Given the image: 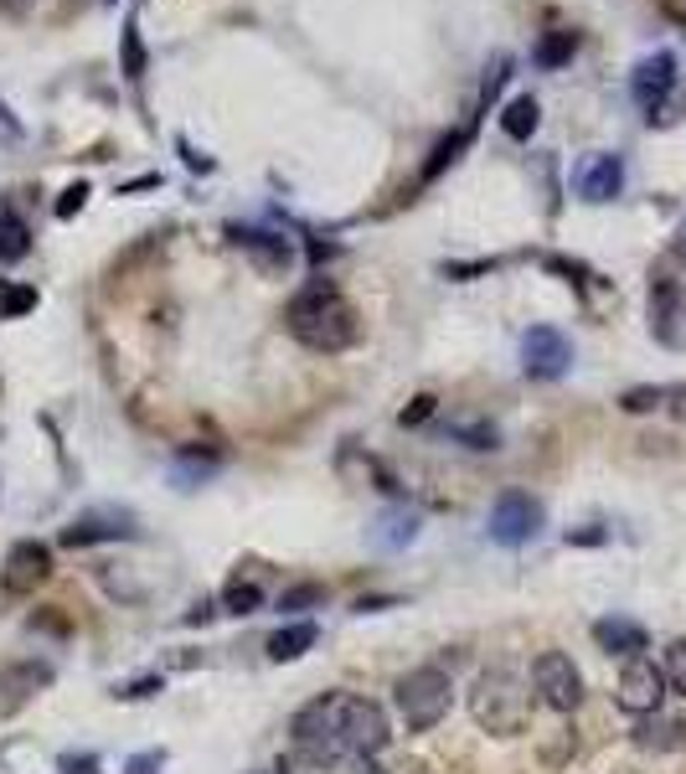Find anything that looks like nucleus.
Instances as JSON below:
<instances>
[{"mask_svg": "<svg viewBox=\"0 0 686 774\" xmlns=\"http://www.w3.org/2000/svg\"><path fill=\"white\" fill-rule=\"evenodd\" d=\"M285 325L289 336L310 346V352H346L356 336H362V325H356V310L346 305V295L331 285V279H316V285H305L285 310Z\"/></svg>", "mask_w": 686, "mask_h": 774, "instance_id": "1", "label": "nucleus"}, {"mask_svg": "<svg viewBox=\"0 0 686 774\" xmlns=\"http://www.w3.org/2000/svg\"><path fill=\"white\" fill-rule=\"evenodd\" d=\"M469 712H475V723L486 728V733L517 739L521 728H527V718H532V692H527V682L511 666H490L469 687Z\"/></svg>", "mask_w": 686, "mask_h": 774, "instance_id": "2", "label": "nucleus"}, {"mask_svg": "<svg viewBox=\"0 0 686 774\" xmlns=\"http://www.w3.org/2000/svg\"><path fill=\"white\" fill-rule=\"evenodd\" d=\"M289 743L295 754L310 764V770H335L341 759L352 754L346 739H341V692H325L316 703H305L289 723Z\"/></svg>", "mask_w": 686, "mask_h": 774, "instance_id": "3", "label": "nucleus"}, {"mask_svg": "<svg viewBox=\"0 0 686 774\" xmlns=\"http://www.w3.org/2000/svg\"><path fill=\"white\" fill-rule=\"evenodd\" d=\"M454 682L444 666H419L398 682V718L408 723V733H429V728L450 712Z\"/></svg>", "mask_w": 686, "mask_h": 774, "instance_id": "4", "label": "nucleus"}, {"mask_svg": "<svg viewBox=\"0 0 686 774\" xmlns=\"http://www.w3.org/2000/svg\"><path fill=\"white\" fill-rule=\"evenodd\" d=\"M341 739H346L352 754H383L387 739H392V723H387V712L372 697L341 692Z\"/></svg>", "mask_w": 686, "mask_h": 774, "instance_id": "5", "label": "nucleus"}, {"mask_svg": "<svg viewBox=\"0 0 686 774\" xmlns=\"http://www.w3.org/2000/svg\"><path fill=\"white\" fill-rule=\"evenodd\" d=\"M532 687L553 712H573V707L584 703V676H578V666L563 651H542L532 661Z\"/></svg>", "mask_w": 686, "mask_h": 774, "instance_id": "6", "label": "nucleus"}, {"mask_svg": "<svg viewBox=\"0 0 686 774\" xmlns=\"http://www.w3.org/2000/svg\"><path fill=\"white\" fill-rule=\"evenodd\" d=\"M536 527H542V501H532L527 490H506L501 501L490 506V538L501 542V548L532 542Z\"/></svg>", "mask_w": 686, "mask_h": 774, "instance_id": "7", "label": "nucleus"}, {"mask_svg": "<svg viewBox=\"0 0 686 774\" xmlns=\"http://www.w3.org/2000/svg\"><path fill=\"white\" fill-rule=\"evenodd\" d=\"M521 362H527V377H542V383H553V377H563L573 362V346L563 331H553V325H532L527 331V341H521Z\"/></svg>", "mask_w": 686, "mask_h": 774, "instance_id": "8", "label": "nucleus"}, {"mask_svg": "<svg viewBox=\"0 0 686 774\" xmlns=\"http://www.w3.org/2000/svg\"><path fill=\"white\" fill-rule=\"evenodd\" d=\"M620 707L624 712H635V718H645V712H655L661 707V697H666V672L655 666V661H645V656H635L630 666H624V676H620Z\"/></svg>", "mask_w": 686, "mask_h": 774, "instance_id": "9", "label": "nucleus"}, {"mask_svg": "<svg viewBox=\"0 0 686 774\" xmlns=\"http://www.w3.org/2000/svg\"><path fill=\"white\" fill-rule=\"evenodd\" d=\"M47 573H52L47 542H16V548L5 553V568H0V589L5 594H32Z\"/></svg>", "mask_w": 686, "mask_h": 774, "instance_id": "10", "label": "nucleus"}, {"mask_svg": "<svg viewBox=\"0 0 686 774\" xmlns=\"http://www.w3.org/2000/svg\"><path fill=\"white\" fill-rule=\"evenodd\" d=\"M682 320H686V289L682 279L661 274L651 285V331L661 346H682Z\"/></svg>", "mask_w": 686, "mask_h": 774, "instance_id": "11", "label": "nucleus"}, {"mask_svg": "<svg viewBox=\"0 0 686 774\" xmlns=\"http://www.w3.org/2000/svg\"><path fill=\"white\" fill-rule=\"evenodd\" d=\"M671 88H676V57H671V52H651V57L630 73V93H635V103L651 119H655V109L666 103Z\"/></svg>", "mask_w": 686, "mask_h": 774, "instance_id": "12", "label": "nucleus"}, {"mask_svg": "<svg viewBox=\"0 0 686 774\" xmlns=\"http://www.w3.org/2000/svg\"><path fill=\"white\" fill-rule=\"evenodd\" d=\"M228 237H233L237 248L248 253L264 274H285L289 264H295V243H289L285 233H264V228H228Z\"/></svg>", "mask_w": 686, "mask_h": 774, "instance_id": "13", "label": "nucleus"}, {"mask_svg": "<svg viewBox=\"0 0 686 774\" xmlns=\"http://www.w3.org/2000/svg\"><path fill=\"white\" fill-rule=\"evenodd\" d=\"M573 186L584 202H615L624 186V161L620 155H588L584 166L573 170Z\"/></svg>", "mask_w": 686, "mask_h": 774, "instance_id": "14", "label": "nucleus"}, {"mask_svg": "<svg viewBox=\"0 0 686 774\" xmlns=\"http://www.w3.org/2000/svg\"><path fill=\"white\" fill-rule=\"evenodd\" d=\"M114 538H134V522L124 511H88V517L63 527V548H93V542H114Z\"/></svg>", "mask_w": 686, "mask_h": 774, "instance_id": "15", "label": "nucleus"}, {"mask_svg": "<svg viewBox=\"0 0 686 774\" xmlns=\"http://www.w3.org/2000/svg\"><path fill=\"white\" fill-rule=\"evenodd\" d=\"M594 640H599V651H609V656L635 661L640 651H645V624L624 620V615H604V620L594 624Z\"/></svg>", "mask_w": 686, "mask_h": 774, "instance_id": "16", "label": "nucleus"}, {"mask_svg": "<svg viewBox=\"0 0 686 774\" xmlns=\"http://www.w3.org/2000/svg\"><path fill=\"white\" fill-rule=\"evenodd\" d=\"M686 743V723L682 718H666V712H645L635 723V749L645 754H676Z\"/></svg>", "mask_w": 686, "mask_h": 774, "instance_id": "17", "label": "nucleus"}, {"mask_svg": "<svg viewBox=\"0 0 686 774\" xmlns=\"http://www.w3.org/2000/svg\"><path fill=\"white\" fill-rule=\"evenodd\" d=\"M52 682V666L47 661H21V666H5V676H0V692H5V703L16 707L26 703L32 692H42Z\"/></svg>", "mask_w": 686, "mask_h": 774, "instance_id": "18", "label": "nucleus"}, {"mask_svg": "<svg viewBox=\"0 0 686 774\" xmlns=\"http://www.w3.org/2000/svg\"><path fill=\"white\" fill-rule=\"evenodd\" d=\"M32 253V228L11 202H0V264H16Z\"/></svg>", "mask_w": 686, "mask_h": 774, "instance_id": "19", "label": "nucleus"}, {"mask_svg": "<svg viewBox=\"0 0 686 774\" xmlns=\"http://www.w3.org/2000/svg\"><path fill=\"white\" fill-rule=\"evenodd\" d=\"M316 640H320L316 624L295 620V624H285V630H274V635H268V661H300Z\"/></svg>", "mask_w": 686, "mask_h": 774, "instance_id": "20", "label": "nucleus"}, {"mask_svg": "<svg viewBox=\"0 0 686 774\" xmlns=\"http://www.w3.org/2000/svg\"><path fill=\"white\" fill-rule=\"evenodd\" d=\"M573 52H578V36H573V32H547V36H542V42L532 47V63H536L542 73H557L563 63H573Z\"/></svg>", "mask_w": 686, "mask_h": 774, "instance_id": "21", "label": "nucleus"}, {"mask_svg": "<svg viewBox=\"0 0 686 774\" xmlns=\"http://www.w3.org/2000/svg\"><path fill=\"white\" fill-rule=\"evenodd\" d=\"M469 135H475V124H460V130H454V135H444L434 145V155H429V166H423V186L429 181H439V176H444V166H454V161H460V151H465L469 145Z\"/></svg>", "mask_w": 686, "mask_h": 774, "instance_id": "22", "label": "nucleus"}, {"mask_svg": "<svg viewBox=\"0 0 686 774\" xmlns=\"http://www.w3.org/2000/svg\"><path fill=\"white\" fill-rule=\"evenodd\" d=\"M536 119H542V109H536V99H532V93H521V99H511V103H506L501 130H506V135H511V140H532Z\"/></svg>", "mask_w": 686, "mask_h": 774, "instance_id": "23", "label": "nucleus"}, {"mask_svg": "<svg viewBox=\"0 0 686 774\" xmlns=\"http://www.w3.org/2000/svg\"><path fill=\"white\" fill-rule=\"evenodd\" d=\"M450 434L465 444V450H496V423H486V419H450Z\"/></svg>", "mask_w": 686, "mask_h": 774, "instance_id": "24", "label": "nucleus"}, {"mask_svg": "<svg viewBox=\"0 0 686 774\" xmlns=\"http://www.w3.org/2000/svg\"><path fill=\"white\" fill-rule=\"evenodd\" d=\"M258 605H264V589H258L253 578H233V584L222 589V609H228V615H253Z\"/></svg>", "mask_w": 686, "mask_h": 774, "instance_id": "25", "label": "nucleus"}, {"mask_svg": "<svg viewBox=\"0 0 686 774\" xmlns=\"http://www.w3.org/2000/svg\"><path fill=\"white\" fill-rule=\"evenodd\" d=\"M676 392H682V387H630L620 398V408L624 413H651V408H661L666 398H676Z\"/></svg>", "mask_w": 686, "mask_h": 774, "instance_id": "26", "label": "nucleus"}, {"mask_svg": "<svg viewBox=\"0 0 686 774\" xmlns=\"http://www.w3.org/2000/svg\"><path fill=\"white\" fill-rule=\"evenodd\" d=\"M325 605V589L320 584H295V589L279 594V615H300V609Z\"/></svg>", "mask_w": 686, "mask_h": 774, "instance_id": "27", "label": "nucleus"}, {"mask_svg": "<svg viewBox=\"0 0 686 774\" xmlns=\"http://www.w3.org/2000/svg\"><path fill=\"white\" fill-rule=\"evenodd\" d=\"M26 310H36V289L32 285L0 289V320H16V316H26Z\"/></svg>", "mask_w": 686, "mask_h": 774, "instance_id": "28", "label": "nucleus"}, {"mask_svg": "<svg viewBox=\"0 0 686 774\" xmlns=\"http://www.w3.org/2000/svg\"><path fill=\"white\" fill-rule=\"evenodd\" d=\"M661 672H666V687L686 697V635L671 640V651H666V661H661Z\"/></svg>", "mask_w": 686, "mask_h": 774, "instance_id": "29", "label": "nucleus"}, {"mask_svg": "<svg viewBox=\"0 0 686 774\" xmlns=\"http://www.w3.org/2000/svg\"><path fill=\"white\" fill-rule=\"evenodd\" d=\"M124 78H145V47H140V32L134 26H124Z\"/></svg>", "mask_w": 686, "mask_h": 774, "instance_id": "30", "label": "nucleus"}, {"mask_svg": "<svg viewBox=\"0 0 686 774\" xmlns=\"http://www.w3.org/2000/svg\"><path fill=\"white\" fill-rule=\"evenodd\" d=\"M434 408H439L434 398H429V392H419V398H413V403L398 413V423H402V429H419L423 419H434Z\"/></svg>", "mask_w": 686, "mask_h": 774, "instance_id": "31", "label": "nucleus"}, {"mask_svg": "<svg viewBox=\"0 0 686 774\" xmlns=\"http://www.w3.org/2000/svg\"><path fill=\"white\" fill-rule=\"evenodd\" d=\"M331 774H387V770L377 764V754H346Z\"/></svg>", "mask_w": 686, "mask_h": 774, "instance_id": "32", "label": "nucleus"}, {"mask_svg": "<svg viewBox=\"0 0 686 774\" xmlns=\"http://www.w3.org/2000/svg\"><path fill=\"white\" fill-rule=\"evenodd\" d=\"M383 527H387V542H408L419 532V517H413V511H408V517H387Z\"/></svg>", "mask_w": 686, "mask_h": 774, "instance_id": "33", "label": "nucleus"}, {"mask_svg": "<svg viewBox=\"0 0 686 774\" xmlns=\"http://www.w3.org/2000/svg\"><path fill=\"white\" fill-rule=\"evenodd\" d=\"M84 197H88V186H84V181H78V186H67V191H63V202H57V218H73V212L84 207Z\"/></svg>", "mask_w": 686, "mask_h": 774, "instance_id": "34", "label": "nucleus"}, {"mask_svg": "<svg viewBox=\"0 0 686 774\" xmlns=\"http://www.w3.org/2000/svg\"><path fill=\"white\" fill-rule=\"evenodd\" d=\"M63 770L67 774H99V764H93V759H63Z\"/></svg>", "mask_w": 686, "mask_h": 774, "instance_id": "35", "label": "nucleus"}, {"mask_svg": "<svg viewBox=\"0 0 686 774\" xmlns=\"http://www.w3.org/2000/svg\"><path fill=\"white\" fill-rule=\"evenodd\" d=\"M212 609H218V605H207V599H201V605L191 609V615H186V624H201V620H212Z\"/></svg>", "mask_w": 686, "mask_h": 774, "instance_id": "36", "label": "nucleus"}, {"mask_svg": "<svg viewBox=\"0 0 686 774\" xmlns=\"http://www.w3.org/2000/svg\"><path fill=\"white\" fill-rule=\"evenodd\" d=\"M151 770H155V754H140V759L130 764V774H151Z\"/></svg>", "mask_w": 686, "mask_h": 774, "instance_id": "37", "label": "nucleus"}, {"mask_svg": "<svg viewBox=\"0 0 686 774\" xmlns=\"http://www.w3.org/2000/svg\"><path fill=\"white\" fill-rule=\"evenodd\" d=\"M274 774H295V764H285V759H279V770H274Z\"/></svg>", "mask_w": 686, "mask_h": 774, "instance_id": "38", "label": "nucleus"}, {"mask_svg": "<svg viewBox=\"0 0 686 774\" xmlns=\"http://www.w3.org/2000/svg\"><path fill=\"white\" fill-rule=\"evenodd\" d=\"M0 119H5V103H0Z\"/></svg>", "mask_w": 686, "mask_h": 774, "instance_id": "39", "label": "nucleus"}]
</instances>
